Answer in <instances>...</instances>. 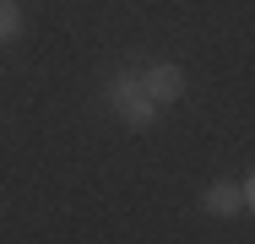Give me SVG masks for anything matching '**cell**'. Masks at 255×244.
<instances>
[{"label": "cell", "instance_id": "6da1fadb", "mask_svg": "<svg viewBox=\"0 0 255 244\" xmlns=\"http://www.w3.org/2000/svg\"><path fill=\"white\" fill-rule=\"evenodd\" d=\"M109 103H114V114L125 120V125H136V130H147L152 125V98L141 93V82H130V76H120V82H109Z\"/></svg>", "mask_w": 255, "mask_h": 244}, {"label": "cell", "instance_id": "7a4b0ae2", "mask_svg": "<svg viewBox=\"0 0 255 244\" xmlns=\"http://www.w3.org/2000/svg\"><path fill=\"white\" fill-rule=\"evenodd\" d=\"M141 93L152 98V103H174V98L185 93V71H179V65H152V71L141 76Z\"/></svg>", "mask_w": 255, "mask_h": 244}, {"label": "cell", "instance_id": "3957f363", "mask_svg": "<svg viewBox=\"0 0 255 244\" xmlns=\"http://www.w3.org/2000/svg\"><path fill=\"white\" fill-rule=\"evenodd\" d=\"M250 201H255V185H212V190H206V212L234 217V212H245Z\"/></svg>", "mask_w": 255, "mask_h": 244}, {"label": "cell", "instance_id": "277c9868", "mask_svg": "<svg viewBox=\"0 0 255 244\" xmlns=\"http://www.w3.org/2000/svg\"><path fill=\"white\" fill-rule=\"evenodd\" d=\"M16 27H22V11H16V0H0V44H5V38H16Z\"/></svg>", "mask_w": 255, "mask_h": 244}]
</instances>
